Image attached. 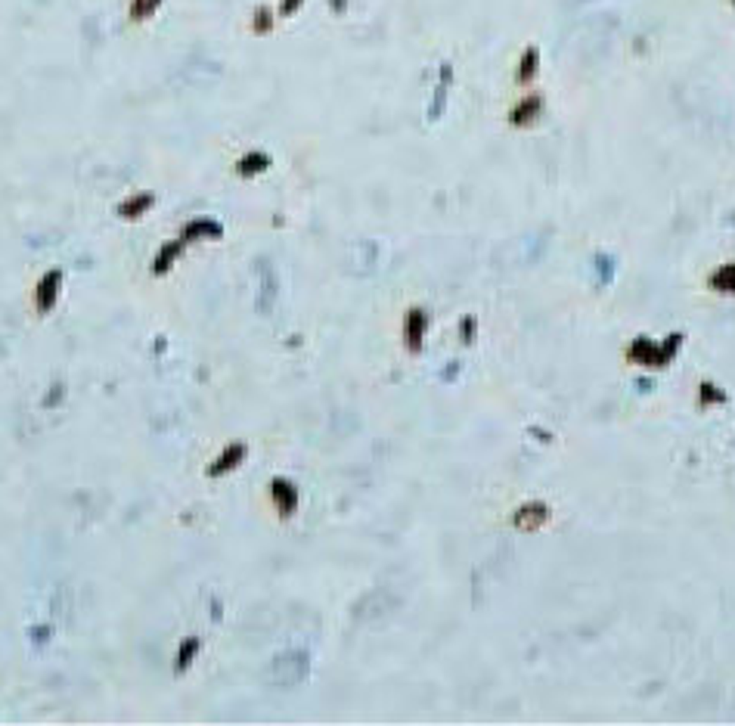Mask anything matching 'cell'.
<instances>
[{
  "label": "cell",
  "mask_w": 735,
  "mask_h": 726,
  "mask_svg": "<svg viewBox=\"0 0 735 726\" xmlns=\"http://www.w3.org/2000/svg\"><path fill=\"white\" fill-rule=\"evenodd\" d=\"M713 289H720V292H735V267L732 264H726V267H720L717 273H713Z\"/></svg>",
  "instance_id": "obj_2"
},
{
  "label": "cell",
  "mask_w": 735,
  "mask_h": 726,
  "mask_svg": "<svg viewBox=\"0 0 735 726\" xmlns=\"http://www.w3.org/2000/svg\"><path fill=\"white\" fill-rule=\"evenodd\" d=\"M273 491L279 494V500H283V512H292V506H295V491L289 484H286V481H276V484H273Z\"/></svg>",
  "instance_id": "obj_3"
},
{
  "label": "cell",
  "mask_w": 735,
  "mask_h": 726,
  "mask_svg": "<svg viewBox=\"0 0 735 726\" xmlns=\"http://www.w3.org/2000/svg\"><path fill=\"white\" fill-rule=\"evenodd\" d=\"M422 333H425V314L410 311L407 314V348L419 351L422 348Z\"/></svg>",
  "instance_id": "obj_1"
}]
</instances>
